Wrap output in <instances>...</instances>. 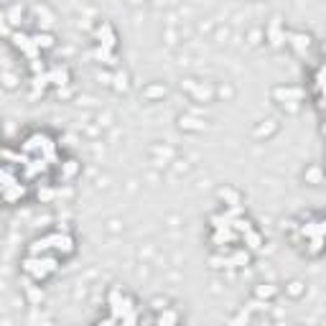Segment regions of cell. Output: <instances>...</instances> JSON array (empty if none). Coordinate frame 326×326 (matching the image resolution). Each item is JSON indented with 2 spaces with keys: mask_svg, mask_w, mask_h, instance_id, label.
I'll return each mask as SVG.
<instances>
[{
  "mask_svg": "<svg viewBox=\"0 0 326 326\" xmlns=\"http://www.w3.org/2000/svg\"><path fill=\"white\" fill-rule=\"evenodd\" d=\"M115 321H117V319H112V316H110V319H105V321H99L97 326H115Z\"/></svg>",
  "mask_w": 326,
  "mask_h": 326,
  "instance_id": "26",
  "label": "cell"
},
{
  "mask_svg": "<svg viewBox=\"0 0 326 326\" xmlns=\"http://www.w3.org/2000/svg\"><path fill=\"white\" fill-rule=\"evenodd\" d=\"M275 97L278 99H301L303 97V90H298V87H278Z\"/></svg>",
  "mask_w": 326,
  "mask_h": 326,
  "instance_id": "9",
  "label": "cell"
},
{
  "mask_svg": "<svg viewBox=\"0 0 326 326\" xmlns=\"http://www.w3.org/2000/svg\"><path fill=\"white\" fill-rule=\"evenodd\" d=\"M232 222H234V219H232L227 212H225V214H214V217H212V227H214V229H232Z\"/></svg>",
  "mask_w": 326,
  "mask_h": 326,
  "instance_id": "12",
  "label": "cell"
},
{
  "mask_svg": "<svg viewBox=\"0 0 326 326\" xmlns=\"http://www.w3.org/2000/svg\"><path fill=\"white\" fill-rule=\"evenodd\" d=\"M79 171V163L77 161H66V163H62V179H71L74 173Z\"/></svg>",
  "mask_w": 326,
  "mask_h": 326,
  "instance_id": "19",
  "label": "cell"
},
{
  "mask_svg": "<svg viewBox=\"0 0 326 326\" xmlns=\"http://www.w3.org/2000/svg\"><path fill=\"white\" fill-rule=\"evenodd\" d=\"M56 250H59V253H64V255L74 253V240H71L69 234H62V237H59V245H56Z\"/></svg>",
  "mask_w": 326,
  "mask_h": 326,
  "instance_id": "17",
  "label": "cell"
},
{
  "mask_svg": "<svg viewBox=\"0 0 326 326\" xmlns=\"http://www.w3.org/2000/svg\"><path fill=\"white\" fill-rule=\"evenodd\" d=\"M308 179H311V181H319V179H321V171H319V168L308 171Z\"/></svg>",
  "mask_w": 326,
  "mask_h": 326,
  "instance_id": "25",
  "label": "cell"
},
{
  "mask_svg": "<svg viewBox=\"0 0 326 326\" xmlns=\"http://www.w3.org/2000/svg\"><path fill=\"white\" fill-rule=\"evenodd\" d=\"M301 234L306 237H326V219L321 222H308V225L301 227Z\"/></svg>",
  "mask_w": 326,
  "mask_h": 326,
  "instance_id": "6",
  "label": "cell"
},
{
  "mask_svg": "<svg viewBox=\"0 0 326 326\" xmlns=\"http://www.w3.org/2000/svg\"><path fill=\"white\" fill-rule=\"evenodd\" d=\"M33 43H36L38 49H51L54 46V36L51 33H36L33 36Z\"/></svg>",
  "mask_w": 326,
  "mask_h": 326,
  "instance_id": "18",
  "label": "cell"
},
{
  "mask_svg": "<svg viewBox=\"0 0 326 326\" xmlns=\"http://www.w3.org/2000/svg\"><path fill=\"white\" fill-rule=\"evenodd\" d=\"M316 87L319 90H326V64L319 69V74H316Z\"/></svg>",
  "mask_w": 326,
  "mask_h": 326,
  "instance_id": "21",
  "label": "cell"
},
{
  "mask_svg": "<svg viewBox=\"0 0 326 326\" xmlns=\"http://www.w3.org/2000/svg\"><path fill=\"white\" fill-rule=\"evenodd\" d=\"M49 140H51V138L41 135V132H33V135L23 143V151H26V153H43V148H46Z\"/></svg>",
  "mask_w": 326,
  "mask_h": 326,
  "instance_id": "5",
  "label": "cell"
},
{
  "mask_svg": "<svg viewBox=\"0 0 326 326\" xmlns=\"http://www.w3.org/2000/svg\"><path fill=\"white\" fill-rule=\"evenodd\" d=\"M291 43H293V49H295V51H301V54H303V51L311 46V38H308L306 33H291Z\"/></svg>",
  "mask_w": 326,
  "mask_h": 326,
  "instance_id": "11",
  "label": "cell"
},
{
  "mask_svg": "<svg viewBox=\"0 0 326 326\" xmlns=\"http://www.w3.org/2000/svg\"><path fill=\"white\" fill-rule=\"evenodd\" d=\"M13 46L21 49L28 62H38V46L33 43V36H26V33H13Z\"/></svg>",
  "mask_w": 326,
  "mask_h": 326,
  "instance_id": "3",
  "label": "cell"
},
{
  "mask_svg": "<svg viewBox=\"0 0 326 326\" xmlns=\"http://www.w3.org/2000/svg\"><path fill=\"white\" fill-rule=\"evenodd\" d=\"M311 240H314V245H311V253L319 255L321 250H324V237H311Z\"/></svg>",
  "mask_w": 326,
  "mask_h": 326,
  "instance_id": "22",
  "label": "cell"
},
{
  "mask_svg": "<svg viewBox=\"0 0 326 326\" xmlns=\"http://www.w3.org/2000/svg\"><path fill=\"white\" fill-rule=\"evenodd\" d=\"M135 321H138V311H130V314L123 319V326H135Z\"/></svg>",
  "mask_w": 326,
  "mask_h": 326,
  "instance_id": "24",
  "label": "cell"
},
{
  "mask_svg": "<svg viewBox=\"0 0 326 326\" xmlns=\"http://www.w3.org/2000/svg\"><path fill=\"white\" fill-rule=\"evenodd\" d=\"M26 194V186L23 184H16V186H10V189H3V199L5 201H16Z\"/></svg>",
  "mask_w": 326,
  "mask_h": 326,
  "instance_id": "13",
  "label": "cell"
},
{
  "mask_svg": "<svg viewBox=\"0 0 326 326\" xmlns=\"http://www.w3.org/2000/svg\"><path fill=\"white\" fill-rule=\"evenodd\" d=\"M324 135H326V125H324Z\"/></svg>",
  "mask_w": 326,
  "mask_h": 326,
  "instance_id": "27",
  "label": "cell"
},
{
  "mask_svg": "<svg viewBox=\"0 0 326 326\" xmlns=\"http://www.w3.org/2000/svg\"><path fill=\"white\" fill-rule=\"evenodd\" d=\"M237 232L234 229H217L214 232V245H225V242H234Z\"/></svg>",
  "mask_w": 326,
  "mask_h": 326,
  "instance_id": "14",
  "label": "cell"
},
{
  "mask_svg": "<svg viewBox=\"0 0 326 326\" xmlns=\"http://www.w3.org/2000/svg\"><path fill=\"white\" fill-rule=\"evenodd\" d=\"M59 268V262L54 260V258H28L26 262H23V270L28 273V275H33L36 280H41V278H46L51 270H56Z\"/></svg>",
  "mask_w": 326,
  "mask_h": 326,
  "instance_id": "1",
  "label": "cell"
},
{
  "mask_svg": "<svg viewBox=\"0 0 326 326\" xmlns=\"http://www.w3.org/2000/svg\"><path fill=\"white\" fill-rule=\"evenodd\" d=\"M240 234H242V240H245V245H247L250 250H260V245H262V242H260V234L253 229V225H250L247 229H242Z\"/></svg>",
  "mask_w": 326,
  "mask_h": 326,
  "instance_id": "8",
  "label": "cell"
},
{
  "mask_svg": "<svg viewBox=\"0 0 326 326\" xmlns=\"http://www.w3.org/2000/svg\"><path fill=\"white\" fill-rule=\"evenodd\" d=\"M250 262V253L247 250H237V253L229 255V268H242V265Z\"/></svg>",
  "mask_w": 326,
  "mask_h": 326,
  "instance_id": "10",
  "label": "cell"
},
{
  "mask_svg": "<svg viewBox=\"0 0 326 326\" xmlns=\"http://www.w3.org/2000/svg\"><path fill=\"white\" fill-rule=\"evenodd\" d=\"M49 82L56 84V87H64V84L69 82V69H66V66H54V69L49 71Z\"/></svg>",
  "mask_w": 326,
  "mask_h": 326,
  "instance_id": "7",
  "label": "cell"
},
{
  "mask_svg": "<svg viewBox=\"0 0 326 326\" xmlns=\"http://www.w3.org/2000/svg\"><path fill=\"white\" fill-rule=\"evenodd\" d=\"M43 171H46V161H43V158H36V161L26 163V173L28 176H36V173H43Z\"/></svg>",
  "mask_w": 326,
  "mask_h": 326,
  "instance_id": "15",
  "label": "cell"
},
{
  "mask_svg": "<svg viewBox=\"0 0 326 326\" xmlns=\"http://www.w3.org/2000/svg\"><path fill=\"white\" fill-rule=\"evenodd\" d=\"M38 199L41 201H51L54 199V189H38Z\"/></svg>",
  "mask_w": 326,
  "mask_h": 326,
  "instance_id": "23",
  "label": "cell"
},
{
  "mask_svg": "<svg viewBox=\"0 0 326 326\" xmlns=\"http://www.w3.org/2000/svg\"><path fill=\"white\" fill-rule=\"evenodd\" d=\"M110 311H112V319L123 321V319L130 314V311H135V308H132V301H130V298H123L120 291L115 288V291L110 293Z\"/></svg>",
  "mask_w": 326,
  "mask_h": 326,
  "instance_id": "2",
  "label": "cell"
},
{
  "mask_svg": "<svg viewBox=\"0 0 326 326\" xmlns=\"http://www.w3.org/2000/svg\"><path fill=\"white\" fill-rule=\"evenodd\" d=\"M176 319H179V316H176V311H163L161 319H158V326H173Z\"/></svg>",
  "mask_w": 326,
  "mask_h": 326,
  "instance_id": "20",
  "label": "cell"
},
{
  "mask_svg": "<svg viewBox=\"0 0 326 326\" xmlns=\"http://www.w3.org/2000/svg\"><path fill=\"white\" fill-rule=\"evenodd\" d=\"M97 36H99V46L105 49V51H112L115 49V31H112V26L110 23H102L99 28H97Z\"/></svg>",
  "mask_w": 326,
  "mask_h": 326,
  "instance_id": "4",
  "label": "cell"
},
{
  "mask_svg": "<svg viewBox=\"0 0 326 326\" xmlns=\"http://www.w3.org/2000/svg\"><path fill=\"white\" fill-rule=\"evenodd\" d=\"M270 43H273V46H280V43H283V33H280V18H273V23H270Z\"/></svg>",
  "mask_w": 326,
  "mask_h": 326,
  "instance_id": "16",
  "label": "cell"
}]
</instances>
